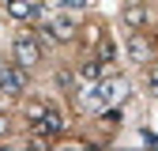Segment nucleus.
<instances>
[{"label": "nucleus", "mask_w": 158, "mask_h": 151, "mask_svg": "<svg viewBox=\"0 0 158 151\" xmlns=\"http://www.w3.org/2000/svg\"><path fill=\"white\" fill-rule=\"evenodd\" d=\"M11 49H15V61L23 64V68H34L38 61H42V49H38V42H34V38H27V34H23V38H15V45H11Z\"/></svg>", "instance_id": "4"}, {"label": "nucleus", "mask_w": 158, "mask_h": 151, "mask_svg": "<svg viewBox=\"0 0 158 151\" xmlns=\"http://www.w3.org/2000/svg\"><path fill=\"white\" fill-rule=\"evenodd\" d=\"M143 144L147 147H158V132H143Z\"/></svg>", "instance_id": "13"}, {"label": "nucleus", "mask_w": 158, "mask_h": 151, "mask_svg": "<svg viewBox=\"0 0 158 151\" xmlns=\"http://www.w3.org/2000/svg\"><path fill=\"white\" fill-rule=\"evenodd\" d=\"M83 83H94V80H102V61H90V64H83Z\"/></svg>", "instance_id": "9"}, {"label": "nucleus", "mask_w": 158, "mask_h": 151, "mask_svg": "<svg viewBox=\"0 0 158 151\" xmlns=\"http://www.w3.org/2000/svg\"><path fill=\"white\" fill-rule=\"evenodd\" d=\"M60 128H64V117H60L56 106H45L34 117V132H38V136H60Z\"/></svg>", "instance_id": "3"}, {"label": "nucleus", "mask_w": 158, "mask_h": 151, "mask_svg": "<svg viewBox=\"0 0 158 151\" xmlns=\"http://www.w3.org/2000/svg\"><path fill=\"white\" fill-rule=\"evenodd\" d=\"M113 57H117L113 42H102V45H98V61H113Z\"/></svg>", "instance_id": "10"}, {"label": "nucleus", "mask_w": 158, "mask_h": 151, "mask_svg": "<svg viewBox=\"0 0 158 151\" xmlns=\"http://www.w3.org/2000/svg\"><path fill=\"white\" fill-rule=\"evenodd\" d=\"M94 87H98V94H102V102L106 106H121L124 98H128V80H121V76H102V80H94Z\"/></svg>", "instance_id": "2"}, {"label": "nucleus", "mask_w": 158, "mask_h": 151, "mask_svg": "<svg viewBox=\"0 0 158 151\" xmlns=\"http://www.w3.org/2000/svg\"><path fill=\"white\" fill-rule=\"evenodd\" d=\"M147 87H151V94H158V68L147 76Z\"/></svg>", "instance_id": "12"}, {"label": "nucleus", "mask_w": 158, "mask_h": 151, "mask_svg": "<svg viewBox=\"0 0 158 151\" xmlns=\"http://www.w3.org/2000/svg\"><path fill=\"white\" fill-rule=\"evenodd\" d=\"M124 23H128V27H143V23H147L143 4H128V8H124Z\"/></svg>", "instance_id": "8"}, {"label": "nucleus", "mask_w": 158, "mask_h": 151, "mask_svg": "<svg viewBox=\"0 0 158 151\" xmlns=\"http://www.w3.org/2000/svg\"><path fill=\"white\" fill-rule=\"evenodd\" d=\"M8 15H11V19H34L38 11H34L30 0H8Z\"/></svg>", "instance_id": "7"}, {"label": "nucleus", "mask_w": 158, "mask_h": 151, "mask_svg": "<svg viewBox=\"0 0 158 151\" xmlns=\"http://www.w3.org/2000/svg\"><path fill=\"white\" fill-rule=\"evenodd\" d=\"M75 30H79V19H75L72 11H53V15L45 19V38H56V42H72V38H75Z\"/></svg>", "instance_id": "1"}, {"label": "nucleus", "mask_w": 158, "mask_h": 151, "mask_svg": "<svg viewBox=\"0 0 158 151\" xmlns=\"http://www.w3.org/2000/svg\"><path fill=\"white\" fill-rule=\"evenodd\" d=\"M128 57H132L135 64L151 61V42H147V38H132V42H128Z\"/></svg>", "instance_id": "6"}, {"label": "nucleus", "mask_w": 158, "mask_h": 151, "mask_svg": "<svg viewBox=\"0 0 158 151\" xmlns=\"http://www.w3.org/2000/svg\"><path fill=\"white\" fill-rule=\"evenodd\" d=\"M56 4H64L68 11H79V8H83V4H87V0H56Z\"/></svg>", "instance_id": "11"}, {"label": "nucleus", "mask_w": 158, "mask_h": 151, "mask_svg": "<svg viewBox=\"0 0 158 151\" xmlns=\"http://www.w3.org/2000/svg\"><path fill=\"white\" fill-rule=\"evenodd\" d=\"M23 87H27L23 64H19V68H4V72H0V91H4V94H19Z\"/></svg>", "instance_id": "5"}]
</instances>
